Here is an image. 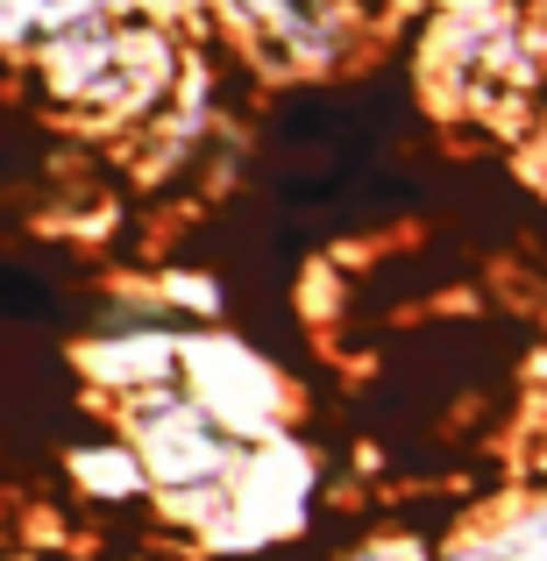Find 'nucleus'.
Segmentation results:
<instances>
[{"instance_id": "f257e3e1", "label": "nucleus", "mask_w": 547, "mask_h": 561, "mask_svg": "<svg viewBox=\"0 0 547 561\" xmlns=\"http://www.w3.org/2000/svg\"><path fill=\"white\" fill-rule=\"evenodd\" d=\"M412 65H420V100L448 122L491 136L534 122L540 36L526 0H426Z\"/></svg>"}, {"instance_id": "f03ea898", "label": "nucleus", "mask_w": 547, "mask_h": 561, "mask_svg": "<svg viewBox=\"0 0 547 561\" xmlns=\"http://www.w3.org/2000/svg\"><path fill=\"white\" fill-rule=\"evenodd\" d=\"M114 426H122V440L136 448L150 497L220 491V483H235V469H242V455H249V440L235 434V426H220L214 412L185 391V377L114 405Z\"/></svg>"}, {"instance_id": "7ed1b4c3", "label": "nucleus", "mask_w": 547, "mask_h": 561, "mask_svg": "<svg viewBox=\"0 0 547 561\" xmlns=\"http://www.w3.org/2000/svg\"><path fill=\"white\" fill-rule=\"evenodd\" d=\"M369 36H377V14L363 8V0H314V8L285 14L277 28H263V36H249V71L257 79H342L349 65L369 50Z\"/></svg>"}, {"instance_id": "20e7f679", "label": "nucleus", "mask_w": 547, "mask_h": 561, "mask_svg": "<svg viewBox=\"0 0 547 561\" xmlns=\"http://www.w3.org/2000/svg\"><path fill=\"white\" fill-rule=\"evenodd\" d=\"M79 370L93 377V391L107 405H128V398L157 391V383H179L185 370V334L171 320H143V328H107L93 342H79Z\"/></svg>"}, {"instance_id": "39448f33", "label": "nucleus", "mask_w": 547, "mask_h": 561, "mask_svg": "<svg viewBox=\"0 0 547 561\" xmlns=\"http://www.w3.org/2000/svg\"><path fill=\"white\" fill-rule=\"evenodd\" d=\"M114 28H122V14H114V8H100V14H86V22L57 28V36L22 65L29 71V93H36L50 114H71V122H79L86 100H93V85H100V71H107V57H114Z\"/></svg>"}, {"instance_id": "423d86ee", "label": "nucleus", "mask_w": 547, "mask_h": 561, "mask_svg": "<svg viewBox=\"0 0 547 561\" xmlns=\"http://www.w3.org/2000/svg\"><path fill=\"white\" fill-rule=\"evenodd\" d=\"M65 477L79 483L93 505H143V497H150L143 462H136V448L122 440V426H114V434H100V440H71Z\"/></svg>"}, {"instance_id": "0eeeda50", "label": "nucleus", "mask_w": 547, "mask_h": 561, "mask_svg": "<svg viewBox=\"0 0 547 561\" xmlns=\"http://www.w3.org/2000/svg\"><path fill=\"white\" fill-rule=\"evenodd\" d=\"M100 8H114V0H0V65H29L57 28L86 22Z\"/></svg>"}, {"instance_id": "6e6552de", "label": "nucleus", "mask_w": 547, "mask_h": 561, "mask_svg": "<svg viewBox=\"0 0 547 561\" xmlns=\"http://www.w3.org/2000/svg\"><path fill=\"white\" fill-rule=\"evenodd\" d=\"M299 8H314V0H214V8H206V22H220L235 43H249V36L277 28L285 14H299Z\"/></svg>"}, {"instance_id": "1a4fd4ad", "label": "nucleus", "mask_w": 547, "mask_h": 561, "mask_svg": "<svg viewBox=\"0 0 547 561\" xmlns=\"http://www.w3.org/2000/svg\"><path fill=\"white\" fill-rule=\"evenodd\" d=\"M164 299L185 306V313H200V320H220V285H214V277H179V271H171Z\"/></svg>"}, {"instance_id": "9d476101", "label": "nucleus", "mask_w": 547, "mask_h": 561, "mask_svg": "<svg viewBox=\"0 0 547 561\" xmlns=\"http://www.w3.org/2000/svg\"><path fill=\"white\" fill-rule=\"evenodd\" d=\"M122 14H150V22H171V28H185V22H206V8L214 0H114Z\"/></svg>"}, {"instance_id": "9b49d317", "label": "nucleus", "mask_w": 547, "mask_h": 561, "mask_svg": "<svg viewBox=\"0 0 547 561\" xmlns=\"http://www.w3.org/2000/svg\"><path fill=\"white\" fill-rule=\"evenodd\" d=\"M448 561H483V554H448Z\"/></svg>"}]
</instances>
